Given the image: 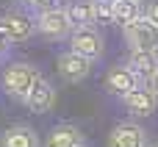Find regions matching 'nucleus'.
Masks as SVG:
<instances>
[{"mask_svg": "<svg viewBox=\"0 0 158 147\" xmlns=\"http://www.w3.org/2000/svg\"><path fill=\"white\" fill-rule=\"evenodd\" d=\"M39 78H42L39 67H33V64H28V61H14V64H8V67L3 69V92H6L11 100L25 103Z\"/></svg>", "mask_w": 158, "mask_h": 147, "instance_id": "nucleus-1", "label": "nucleus"}, {"mask_svg": "<svg viewBox=\"0 0 158 147\" xmlns=\"http://www.w3.org/2000/svg\"><path fill=\"white\" fill-rule=\"evenodd\" d=\"M36 33L44 36L47 42H61L72 33V25H69V17H67V8L64 6H56L50 11H42L36 14Z\"/></svg>", "mask_w": 158, "mask_h": 147, "instance_id": "nucleus-2", "label": "nucleus"}, {"mask_svg": "<svg viewBox=\"0 0 158 147\" xmlns=\"http://www.w3.org/2000/svg\"><path fill=\"white\" fill-rule=\"evenodd\" d=\"M69 50L78 53V56H83V58H89V61H100L103 53H106V39H103V33L94 25L75 28L69 33Z\"/></svg>", "mask_w": 158, "mask_h": 147, "instance_id": "nucleus-3", "label": "nucleus"}, {"mask_svg": "<svg viewBox=\"0 0 158 147\" xmlns=\"http://www.w3.org/2000/svg\"><path fill=\"white\" fill-rule=\"evenodd\" d=\"M122 36L131 50H158V28L142 14L136 22L122 28Z\"/></svg>", "mask_w": 158, "mask_h": 147, "instance_id": "nucleus-4", "label": "nucleus"}, {"mask_svg": "<svg viewBox=\"0 0 158 147\" xmlns=\"http://www.w3.org/2000/svg\"><path fill=\"white\" fill-rule=\"evenodd\" d=\"M122 106L131 114V120H147V117H153L158 111V97H156V92L150 89V83H139L122 100Z\"/></svg>", "mask_w": 158, "mask_h": 147, "instance_id": "nucleus-5", "label": "nucleus"}, {"mask_svg": "<svg viewBox=\"0 0 158 147\" xmlns=\"http://www.w3.org/2000/svg\"><path fill=\"white\" fill-rule=\"evenodd\" d=\"M139 83H142V81L136 78V72H133L128 64H114V67L106 72V78H103L106 92H108L111 97H119V100H125Z\"/></svg>", "mask_w": 158, "mask_h": 147, "instance_id": "nucleus-6", "label": "nucleus"}, {"mask_svg": "<svg viewBox=\"0 0 158 147\" xmlns=\"http://www.w3.org/2000/svg\"><path fill=\"white\" fill-rule=\"evenodd\" d=\"M147 131L136 122V120H125V122H117L108 133V147H147Z\"/></svg>", "mask_w": 158, "mask_h": 147, "instance_id": "nucleus-7", "label": "nucleus"}, {"mask_svg": "<svg viewBox=\"0 0 158 147\" xmlns=\"http://www.w3.org/2000/svg\"><path fill=\"white\" fill-rule=\"evenodd\" d=\"M0 31L17 44V42H28L36 33V22L33 17H28L25 11H6L0 17Z\"/></svg>", "mask_w": 158, "mask_h": 147, "instance_id": "nucleus-8", "label": "nucleus"}, {"mask_svg": "<svg viewBox=\"0 0 158 147\" xmlns=\"http://www.w3.org/2000/svg\"><path fill=\"white\" fill-rule=\"evenodd\" d=\"M56 67H58V75H61L67 83H81V81H86V78L92 75L94 61H89V58H83V56H78V53L67 50V53H61V56H58Z\"/></svg>", "mask_w": 158, "mask_h": 147, "instance_id": "nucleus-9", "label": "nucleus"}, {"mask_svg": "<svg viewBox=\"0 0 158 147\" xmlns=\"http://www.w3.org/2000/svg\"><path fill=\"white\" fill-rule=\"evenodd\" d=\"M56 86L42 75L39 81H36V86L31 89V94H28V100H25V106L33 111V114H47L53 106H56Z\"/></svg>", "mask_w": 158, "mask_h": 147, "instance_id": "nucleus-10", "label": "nucleus"}, {"mask_svg": "<svg viewBox=\"0 0 158 147\" xmlns=\"http://www.w3.org/2000/svg\"><path fill=\"white\" fill-rule=\"evenodd\" d=\"M125 64L136 72V78L142 83H150L153 75L158 72V50H131Z\"/></svg>", "mask_w": 158, "mask_h": 147, "instance_id": "nucleus-11", "label": "nucleus"}, {"mask_svg": "<svg viewBox=\"0 0 158 147\" xmlns=\"http://www.w3.org/2000/svg\"><path fill=\"white\" fill-rule=\"evenodd\" d=\"M86 145V136L78 125H69V122H61L56 128H50L44 147H83Z\"/></svg>", "mask_w": 158, "mask_h": 147, "instance_id": "nucleus-12", "label": "nucleus"}, {"mask_svg": "<svg viewBox=\"0 0 158 147\" xmlns=\"http://www.w3.org/2000/svg\"><path fill=\"white\" fill-rule=\"evenodd\" d=\"M0 147H42V142H39V133L31 125H11V128L3 131Z\"/></svg>", "mask_w": 158, "mask_h": 147, "instance_id": "nucleus-13", "label": "nucleus"}, {"mask_svg": "<svg viewBox=\"0 0 158 147\" xmlns=\"http://www.w3.org/2000/svg\"><path fill=\"white\" fill-rule=\"evenodd\" d=\"M64 8H67V17H69L72 31H75V28H89V25H94L92 0H72V3H67Z\"/></svg>", "mask_w": 158, "mask_h": 147, "instance_id": "nucleus-14", "label": "nucleus"}, {"mask_svg": "<svg viewBox=\"0 0 158 147\" xmlns=\"http://www.w3.org/2000/svg\"><path fill=\"white\" fill-rule=\"evenodd\" d=\"M142 14H144V8H142L139 3H131V0H117V6H114V25L128 28V25H131V22H136Z\"/></svg>", "mask_w": 158, "mask_h": 147, "instance_id": "nucleus-15", "label": "nucleus"}, {"mask_svg": "<svg viewBox=\"0 0 158 147\" xmlns=\"http://www.w3.org/2000/svg\"><path fill=\"white\" fill-rule=\"evenodd\" d=\"M114 6H117V0H92L94 22H100V25H111V22H114Z\"/></svg>", "mask_w": 158, "mask_h": 147, "instance_id": "nucleus-16", "label": "nucleus"}, {"mask_svg": "<svg viewBox=\"0 0 158 147\" xmlns=\"http://www.w3.org/2000/svg\"><path fill=\"white\" fill-rule=\"evenodd\" d=\"M56 6H61V3H58V0H31V3H28V8H33L36 14L50 11V8H56Z\"/></svg>", "mask_w": 158, "mask_h": 147, "instance_id": "nucleus-17", "label": "nucleus"}, {"mask_svg": "<svg viewBox=\"0 0 158 147\" xmlns=\"http://www.w3.org/2000/svg\"><path fill=\"white\" fill-rule=\"evenodd\" d=\"M144 17L158 28V0H147L144 3Z\"/></svg>", "mask_w": 158, "mask_h": 147, "instance_id": "nucleus-18", "label": "nucleus"}, {"mask_svg": "<svg viewBox=\"0 0 158 147\" xmlns=\"http://www.w3.org/2000/svg\"><path fill=\"white\" fill-rule=\"evenodd\" d=\"M11 44H14V42H11V39H8V36H6L3 31H0V58H3V56H6V53L11 50Z\"/></svg>", "mask_w": 158, "mask_h": 147, "instance_id": "nucleus-19", "label": "nucleus"}, {"mask_svg": "<svg viewBox=\"0 0 158 147\" xmlns=\"http://www.w3.org/2000/svg\"><path fill=\"white\" fill-rule=\"evenodd\" d=\"M150 89L156 92V97H158V72H156V75H153V81H150Z\"/></svg>", "mask_w": 158, "mask_h": 147, "instance_id": "nucleus-20", "label": "nucleus"}, {"mask_svg": "<svg viewBox=\"0 0 158 147\" xmlns=\"http://www.w3.org/2000/svg\"><path fill=\"white\" fill-rule=\"evenodd\" d=\"M147 147H158V142H150V145H147Z\"/></svg>", "mask_w": 158, "mask_h": 147, "instance_id": "nucleus-21", "label": "nucleus"}, {"mask_svg": "<svg viewBox=\"0 0 158 147\" xmlns=\"http://www.w3.org/2000/svg\"><path fill=\"white\" fill-rule=\"evenodd\" d=\"M131 3H139V6H142V0H131Z\"/></svg>", "mask_w": 158, "mask_h": 147, "instance_id": "nucleus-22", "label": "nucleus"}, {"mask_svg": "<svg viewBox=\"0 0 158 147\" xmlns=\"http://www.w3.org/2000/svg\"><path fill=\"white\" fill-rule=\"evenodd\" d=\"M22 3H25V6H28V3H31V0H22Z\"/></svg>", "mask_w": 158, "mask_h": 147, "instance_id": "nucleus-23", "label": "nucleus"}, {"mask_svg": "<svg viewBox=\"0 0 158 147\" xmlns=\"http://www.w3.org/2000/svg\"><path fill=\"white\" fill-rule=\"evenodd\" d=\"M83 147H86V145H83Z\"/></svg>", "mask_w": 158, "mask_h": 147, "instance_id": "nucleus-24", "label": "nucleus"}]
</instances>
